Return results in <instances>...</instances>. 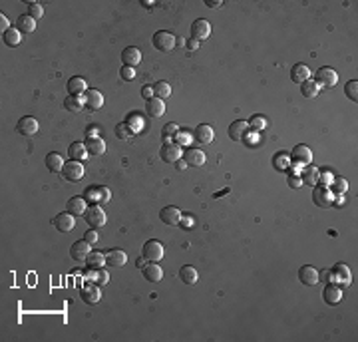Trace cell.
<instances>
[{"instance_id":"cell-58","label":"cell","mask_w":358,"mask_h":342,"mask_svg":"<svg viewBox=\"0 0 358 342\" xmlns=\"http://www.w3.org/2000/svg\"><path fill=\"white\" fill-rule=\"evenodd\" d=\"M143 263H145V261H143V257H140V259H138V261H136V265H138V267H145V265H143Z\"/></svg>"},{"instance_id":"cell-53","label":"cell","mask_w":358,"mask_h":342,"mask_svg":"<svg viewBox=\"0 0 358 342\" xmlns=\"http://www.w3.org/2000/svg\"><path fill=\"white\" fill-rule=\"evenodd\" d=\"M288 185L295 187V189H299V187H303V179H301L299 175H290V177H288Z\"/></svg>"},{"instance_id":"cell-52","label":"cell","mask_w":358,"mask_h":342,"mask_svg":"<svg viewBox=\"0 0 358 342\" xmlns=\"http://www.w3.org/2000/svg\"><path fill=\"white\" fill-rule=\"evenodd\" d=\"M142 96L145 98V102H147V100H151V98H155V94H153V86H143Z\"/></svg>"},{"instance_id":"cell-4","label":"cell","mask_w":358,"mask_h":342,"mask_svg":"<svg viewBox=\"0 0 358 342\" xmlns=\"http://www.w3.org/2000/svg\"><path fill=\"white\" fill-rule=\"evenodd\" d=\"M110 197H112V193H110V189L108 187H104V185H95V187H90L86 193H84V199L88 201V203H108L110 201Z\"/></svg>"},{"instance_id":"cell-46","label":"cell","mask_w":358,"mask_h":342,"mask_svg":"<svg viewBox=\"0 0 358 342\" xmlns=\"http://www.w3.org/2000/svg\"><path fill=\"white\" fill-rule=\"evenodd\" d=\"M173 136H179V126L177 123H167L164 132H161V137L166 139V143H171Z\"/></svg>"},{"instance_id":"cell-43","label":"cell","mask_w":358,"mask_h":342,"mask_svg":"<svg viewBox=\"0 0 358 342\" xmlns=\"http://www.w3.org/2000/svg\"><path fill=\"white\" fill-rule=\"evenodd\" d=\"M153 94H155V98H159V100H166L171 96V86L167 84V82H155L153 84Z\"/></svg>"},{"instance_id":"cell-27","label":"cell","mask_w":358,"mask_h":342,"mask_svg":"<svg viewBox=\"0 0 358 342\" xmlns=\"http://www.w3.org/2000/svg\"><path fill=\"white\" fill-rule=\"evenodd\" d=\"M143 276L147 278V283H159L164 278V269L157 263H149L143 267Z\"/></svg>"},{"instance_id":"cell-5","label":"cell","mask_w":358,"mask_h":342,"mask_svg":"<svg viewBox=\"0 0 358 342\" xmlns=\"http://www.w3.org/2000/svg\"><path fill=\"white\" fill-rule=\"evenodd\" d=\"M350 281H352V274H350V269L344 263H338L336 267H333V271H331V283H336L338 287H348Z\"/></svg>"},{"instance_id":"cell-6","label":"cell","mask_w":358,"mask_h":342,"mask_svg":"<svg viewBox=\"0 0 358 342\" xmlns=\"http://www.w3.org/2000/svg\"><path fill=\"white\" fill-rule=\"evenodd\" d=\"M314 82H316L318 86H322V88H333V86H336V82H338V74H336V70L329 68V66L318 68L316 70Z\"/></svg>"},{"instance_id":"cell-40","label":"cell","mask_w":358,"mask_h":342,"mask_svg":"<svg viewBox=\"0 0 358 342\" xmlns=\"http://www.w3.org/2000/svg\"><path fill=\"white\" fill-rule=\"evenodd\" d=\"M290 153H285V151H281V153H277L275 158H273V165H275V169H279V171H286L288 167H290Z\"/></svg>"},{"instance_id":"cell-48","label":"cell","mask_w":358,"mask_h":342,"mask_svg":"<svg viewBox=\"0 0 358 342\" xmlns=\"http://www.w3.org/2000/svg\"><path fill=\"white\" fill-rule=\"evenodd\" d=\"M356 90H358V82H356V80H350V82L344 86V91H346V96H348L352 102H356V100H358V91Z\"/></svg>"},{"instance_id":"cell-13","label":"cell","mask_w":358,"mask_h":342,"mask_svg":"<svg viewBox=\"0 0 358 342\" xmlns=\"http://www.w3.org/2000/svg\"><path fill=\"white\" fill-rule=\"evenodd\" d=\"M54 227L58 229L60 233H70L72 229L76 227V219H74L72 213L64 211V213H60V215L54 217Z\"/></svg>"},{"instance_id":"cell-21","label":"cell","mask_w":358,"mask_h":342,"mask_svg":"<svg viewBox=\"0 0 358 342\" xmlns=\"http://www.w3.org/2000/svg\"><path fill=\"white\" fill-rule=\"evenodd\" d=\"M193 137L199 141V143H211L215 139V132L211 126H207V123H199L197 128H195V132H193Z\"/></svg>"},{"instance_id":"cell-23","label":"cell","mask_w":358,"mask_h":342,"mask_svg":"<svg viewBox=\"0 0 358 342\" xmlns=\"http://www.w3.org/2000/svg\"><path fill=\"white\" fill-rule=\"evenodd\" d=\"M84 143H86V149H88V153H90V156H97V158H100V156H104V153H106V141H104L100 136L88 137Z\"/></svg>"},{"instance_id":"cell-24","label":"cell","mask_w":358,"mask_h":342,"mask_svg":"<svg viewBox=\"0 0 358 342\" xmlns=\"http://www.w3.org/2000/svg\"><path fill=\"white\" fill-rule=\"evenodd\" d=\"M299 278H301L303 285L314 287V285L318 283V271H316L314 267H310V265H305V267H301V271H299Z\"/></svg>"},{"instance_id":"cell-39","label":"cell","mask_w":358,"mask_h":342,"mask_svg":"<svg viewBox=\"0 0 358 342\" xmlns=\"http://www.w3.org/2000/svg\"><path fill=\"white\" fill-rule=\"evenodd\" d=\"M104 263H106V255H102L100 251H92L88 255V259H86L88 269H102Z\"/></svg>"},{"instance_id":"cell-9","label":"cell","mask_w":358,"mask_h":342,"mask_svg":"<svg viewBox=\"0 0 358 342\" xmlns=\"http://www.w3.org/2000/svg\"><path fill=\"white\" fill-rule=\"evenodd\" d=\"M159 217H161V221H164L166 225H169V227H179V225H181V219H183V213H181L177 207L169 205L161 209Z\"/></svg>"},{"instance_id":"cell-59","label":"cell","mask_w":358,"mask_h":342,"mask_svg":"<svg viewBox=\"0 0 358 342\" xmlns=\"http://www.w3.org/2000/svg\"><path fill=\"white\" fill-rule=\"evenodd\" d=\"M175 163H177V169H183V167H185V165H187V163H185V161H175Z\"/></svg>"},{"instance_id":"cell-42","label":"cell","mask_w":358,"mask_h":342,"mask_svg":"<svg viewBox=\"0 0 358 342\" xmlns=\"http://www.w3.org/2000/svg\"><path fill=\"white\" fill-rule=\"evenodd\" d=\"M116 136H118V139L129 141V139L134 137V130H132V126H129L127 121H121V123L116 126Z\"/></svg>"},{"instance_id":"cell-50","label":"cell","mask_w":358,"mask_h":342,"mask_svg":"<svg viewBox=\"0 0 358 342\" xmlns=\"http://www.w3.org/2000/svg\"><path fill=\"white\" fill-rule=\"evenodd\" d=\"M84 239H86L88 243H95V241L100 239V233H97L95 229H90L88 233H84Z\"/></svg>"},{"instance_id":"cell-36","label":"cell","mask_w":358,"mask_h":342,"mask_svg":"<svg viewBox=\"0 0 358 342\" xmlns=\"http://www.w3.org/2000/svg\"><path fill=\"white\" fill-rule=\"evenodd\" d=\"M84 104H86L84 96H68V98L64 100V108L70 110V112H74V114H76V112H82Z\"/></svg>"},{"instance_id":"cell-54","label":"cell","mask_w":358,"mask_h":342,"mask_svg":"<svg viewBox=\"0 0 358 342\" xmlns=\"http://www.w3.org/2000/svg\"><path fill=\"white\" fill-rule=\"evenodd\" d=\"M181 225H183V227H191V225H193V217H191V215H183Z\"/></svg>"},{"instance_id":"cell-11","label":"cell","mask_w":358,"mask_h":342,"mask_svg":"<svg viewBox=\"0 0 358 342\" xmlns=\"http://www.w3.org/2000/svg\"><path fill=\"white\" fill-rule=\"evenodd\" d=\"M38 128H40L38 119H36V117H30V115H26V117H20V121H18V126H16V132H18L20 136L32 137V136H36Z\"/></svg>"},{"instance_id":"cell-16","label":"cell","mask_w":358,"mask_h":342,"mask_svg":"<svg viewBox=\"0 0 358 342\" xmlns=\"http://www.w3.org/2000/svg\"><path fill=\"white\" fill-rule=\"evenodd\" d=\"M312 201H314V205H318V207L331 205V203H333V195H331L329 187H322V185L314 187V191H312Z\"/></svg>"},{"instance_id":"cell-41","label":"cell","mask_w":358,"mask_h":342,"mask_svg":"<svg viewBox=\"0 0 358 342\" xmlns=\"http://www.w3.org/2000/svg\"><path fill=\"white\" fill-rule=\"evenodd\" d=\"M16 26L20 28V32H34L36 30V20L32 16H28V14H22V16H18Z\"/></svg>"},{"instance_id":"cell-51","label":"cell","mask_w":358,"mask_h":342,"mask_svg":"<svg viewBox=\"0 0 358 342\" xmlns=\"http://www.w3.org/2000/svg\"><path fill=\"white\" fill-rule=\"evenodd\" d=\"M333 179H334V177L331 175V173H320V175H318V181H320V185H322V187H329Z\"/></svg>"},{"instance_id":"cell-14","label":"cell","mask_w":358,"mask_h":342,"mask_svg":"<svg viewBox=\"0 0 358 342\" xmlns=\"http://www.w3.org/2000/svg\"><path fill=\"white\" fill-rule=\"evenodd\" d=\"M82 298H84V302H88V304H97L100 300H102V291H100V287L94 285V283H88V285H84L82 287Z\"/></svg>"},{"instance_id":"cell-8","label":"cell","mask_w":358,"mask_h":342,"mask_svg":"<svg viewBox=\"0 0 358 342\" xmlns=\"http://www.w3.org/2000/svg\"><path fill=\"white\" fill-rule=\"evenodd\" d=\"M90 253H92V243H88L86 239L76 241L70 247V257L74 261H78V263H86V259H88Z\"/></svg>"},{"instance_id":"cell-57","label":"cell","mask_w":358,"mask_h":342,"mask_svg":"<svg viewBox=\"0 0 358 342\" xmlns=\"http://www.w3.org/2000/svg\"><path fill=\"white\" fill-rule=\"evenodd\" d=\"M205 4H207L209 8H215V6H221V2H211V0H209V2H205Z\"/></svg>"},{"instance_id":"cell-44","label":"cell","mask_w":358,"mask_h":342,"mask_svg":"<svg viewBox=\"0 0 358 342\" xmlns=\"http://www.w3.org/2000/svg\"><path fill=\"white\" fill-rule=\"evenodd\" d=\"M247 123H249V128H251V130H253V132H261V130H265V128H267V123H269V121H267V117H265V115H253V117H251V121H247Z\"/></svg>"},{"instance_id":"cell-30","label":"cell","mask_w":358,"mask_h":342,"mask_svg":"<svg viewBox=\"0 0 358 342\" xmlns=\"http://www.w3.org/2000/svg\"><path fill=\"white\" fill-rule=\"evenodd\" d=\"M68 91H70V96H84L86 91H88V86H86V80L84 78H80V76H74L68 80Z\"/></svg>"},{"instance_id":"cell-18","label":"cell","mask_w":358,"mask_h":342,"mask_svg":"<svg viewBox=\"0 0 358 342\" xmlns=\"http://www.w3.org/2000/svg\"><path fill=\"white\" fill-rule=\"evenodd\" d=\"M205 151L203 149H195V147H189L185 153H183V161L187 165H193V167H201L205 163Z\"/></svg>"},{"instance_id":"cell-1","label":"cell","mask_w":358,"mask_h":342,"mask_svg":"<svg viewBox=\"0 0 358 342\" xmlns=\"http://www.w3.org/2000/svg\"><path fill=\"white\" fill-rule=\"evenodd\" d=\"M84 217H86L88 225H90L92 229H100L108 223V215H106V211H104L100 205H90Z\"/></svg>"},{"instance_id":"cell-31","label":"cell","mask_w":358,"mask_h":342,"mask_svg":"<svg viewBox=\"0 0 358 342\" xmlns=\"http://www.w3.org/2000/svg\"><path fill=\"white\" fill-rule=\"evenodd\" d=\"M106 263L110 267H123L127 263V255H125V251H121V249H112V251L106 255Z\"/></svg>"},{"instance_id":"cell-25","label":"cell","mask_w":358,"mask_h":342,"mask_svg":"<svg viewBox=\"0 0 358 342\" xmlns=\"http://www.w3.org/2000/svg\"><path fill=\"white\" fill-rule=\"evenodd\" d=\"M322 298L329 302V304H338L342 300V287L338 285H327L324 291H322Z\"/></svg>"},{"instance_id":"cell-3","label":"cell","mask_w":358,"mask_h":342,"mask_svg":"<svg viewBox=\"0 0 358 342\" xmlns=\"http://www.w3.org/2000/svg\"><path fill=\"white\" fill-rule=\"evenodd\" d=\"M164 255H166L164 245H161L159 241H155V239H151V241H147V243L143 245V259H147V261H151V263L161 261Z\"/></svg>"},{"instance_id":"cell-15","label":"cell","mask_w":358,"mask_h":342,"mask_svg":"<svg viewBox=\"0 0 358 342\" xmlns=\"http://www.w3.org/2000/svg\"><path fill=\"white\" fill-rule=\"evenodd\" d=\"M121 60H123V66H132V68H136V66L142 62V52H140V48H136V46H127V48H123V52H121Z\"/></svg>"},{"instance_id":"cell-32","label":"cell","mask_w":358,"mask_h":342,"mask_svg":"<svg viewBox=\"0 0 358 342\" xmlns=\"http://www.w3.org/2000/svg\"><path fill=\"white\" fill-rule=\"evenodd\" d=\"M2 38H4V44L10 46V48L22 44V32H20L18 28H8V30H4Z\"/></svg>"},{"instance_id":"cell-12","label":"cell","mask_w":358,"mask_h":342,"mask_svg":"<svg viewBox=\"0 0 358 342\" xmlns=\"http://www.w3.org/2000/svg\"><path fill=\"white\" fill-rule=\"evenodd\" d=\"M290 160L295 161V163H299V165H310V161H312V151H310V147H307L305 143L295 145V147H292V153H290Z\"/></svg>"},{"instance_id":"cell-56","label":"cell","mask_w":358,"mask_h":342,"mask_svg":"<svg viewBox=\"0 0 358 342\" xmlns=\"http://www.w3.org/2000/svg\"><path fill=\"white\" fill-rule=\"evenodd\" d=\"M187 48H189V50H197V48H199V42H197V40H193V38H191L189 42H187Z\"/></svg>"},{"instance_id":"cell-26","label":"cell","mask_w":358,"mask_h":342,"mask_svg":"<svg viewBox=\"0 0 358 342\" xmlns=\"http://www.w3.org/2000/svg\"><path fill=\"white\" fill-rule=\"evenodd\" d=\"M290 80L297 82V84H303V82L310 80V68L307 64H295L290 68Z\"/></svg>"},{"instance_id":"cell-7","label":"cell","mask_w":358,"mask_h":342,"mask_svg":"<svg viewBox=\"0 0 358 342\" xmlns=\"http://www.w3.org/2000/svg\"><path fill=\"white\" fill-rule=\"evenodd\" d=\"M153 46L159 50V52H169L175 48V36L171 32H166V30H159L153 34Z\"/></svg>"},{"instance_id":"cell-20","label":"cell","mask_w":358,"mask_h":342,"mask_svg":"<svg viewBox=\"0 0 358 342\" xmlns=\"http://www.w3.org/2000/svg\"><path fill=\"white\" fill-rule=\"evenodd\" d=\"M66 211L72 213L74 217L86 215V211H88V201H86L84 197H72L70 201L66 203Z\"/></svg>"},{"instance_id":"cell-33","label":"cell","mask_w":358,"mask_h":342,"mask_svg":"<svg viewBox=\"0 0 358 342\" xmlns=\"http://www.w3.org/2000/svg\"><path fill=\"white\" fill-rule=\"evenodd\" d=\"M318 175H320V169L314 167V165H305V169L301 171V179L307 185H316L318 183Z\"/></svg>"},{"instance_id":"cell-34","label":"cell","mask_w":358,"mask_h":342,"mask_svg":"<svg viewBox=\"0 0 358 342\" xmlns=\"http://www.w3.org/2000/svg\"><path fill=\"white\" fill-rule=\"evenodd\" d=\"M46 167L50 171H54V173H62V169H64V160H62V156L56 153V151H50L46 156Z\"/></svg>"},{"instance_id":"cell-22","label":"cell","mask_w":358,"mask_h":342,"mask_svg":"<svg viewBox=\"0 0 358 342\" xmlns=\"http://www.w3.org/2000/svg\"><path fill=\"white\" fill-rule=\"evenodd\" d=\"M247 132H249V123L243 121V119L233 121V123L229 126V137H231L233 141H243V139L247 137Z\"/></svg>"},{"instance_id":"cell-37","label":"cell","mask_w":358,"mask_h":342,"mask_svg":"<svg viewBox=\"0 0 358 342\" xmlns=\"http://www.w3.org/2000/svg\"><path fill=\"white\" fill-rule=\"evenodd\" d=\"M346 189H348V181L344 177H334L333 181H331V185H329L331 195H344Z\"/></svg>"},{"instance_id":"cell-19","label":"cell","mask_w":358,"mask_h":342,"mask_svg":"<svg viewBox=\"0 0 358 342\" xmlns=\"http://www.w3.org/2000/svg\"><path fill=\"white\" fill-rule=\"evenodd\" d=\"M145 114L149 115V117H161V115L166 114V104H164V100H159V98L147 100V102H145Z\"/></svg>"},{"instance_id":"cell-45","label":"cell","mask_w":358,"mask_h":342,"mask_svg":"<svg viewBox=\"0 0 358 342\" xmlns=\"http://www.w3.org/2000/svg\"><path fill=\"white\" fill-rule=\"evenodd\" d=\"M92 271V278H94V283H97L100 287H104V285H108V281H110V274L106 269H90Z\"/></svg>"},{"instance_id":"cell-55","label":"cell","mask_w":358,"mask_h":342,"mask_svg":"<svg viewBox=\"0 0 358 342\" xmlns=\"http://www.w3.org/2000/svg\"><path fill=\"white\" fill-rule=\"evenodd\" d=\"M0 24H2V30H4V28H6V30H8V28H10V22H8V18H6V16H4V14H2V16H0Z\"/></svg>"},{"instance_id":"cell-47","label":"cell","mask_w":358,"mask_h":342,"mask_svg":"<svg viewBox=\"0 0 358 342\" xmlns=\"http://www.w3.org/2000/svg\"><path fill=\"white\" fill-rule=\"evenodd\" d=\"M28 16H32L34 20H40V18L44 16V8H42V4H38V2H30V4H28Z\"/></svg>"},{"instance_id":"cell-2","label":"cell","mask_w":358,"mask_h":342,"mask_svg":"<svg viewBox=\"0 0 358 342\" xmlns=\"http://www.w3.org/2000/svg\"><path fill=\"white\" fill-rule=\"evenodd\" d=\"M62 175H64V179H68V181H80V179L86 175V167H84L82 161L70 160L68 163H64Z\"/></svg>"},{"instance_id":"cell-29","label":"cell","mask_w":358,"mask_h":342,"mask_svg":"<svg viewBox=\"0 0 358 342\" xmlns=\"http://www.w3.org/2000/svg\"><path fill=\"white\" fill-rule=\"evenodd\" d=\"M68 156L76 161H82V160H88V158H90V153H88L84 141H74L70 147H68Z\"/></svg>"},{"instance_id":"cell-35","label":"cell","mask_w":358,"mask_h":342,"mask_svg":"<svg viewBox=\"0 0 358 342\" xmlns=\"http://www.w3.org/2000/svg\"><path fill=\"white\" fill-rule=\"evenodd\" d=\"M179 278H181L185 285H195L197 278H199V274H197V271H195V267L183 265V267L179 269Z\"/></svg>"},{"instance_id":"cell-17","label":"cell","mask_w":358,"mask_h":342,"mask_svg":"<svg viewBox=\"0 0 358 342\" xmlns=\"http://www.w3.org/2000/svg\"><path fill=\"white\" fill-rule=\"evenodd\" d=\"M181 158H183V151H181L179 145H175V143H166V145L161 147V160L167 161V163H175V161H179Z\"/></svg>"},{"instance_id":"cell-49","label":"cell","mask_w":358,"mask_h":342,"mask_svg":"<svg viewBox=\"0 0 358 342\" xmlns=\"http://www.w3.org/2000/svg\"><path fill=\"white\" fill-rule=\"evenodd\" d=\"M119 76H121V80H125V82H132V80H136V68H132V66H121L119 70Z\"/></svg>"},{"instance_id":"cell-10","label":"cell","mask_w":358,"mask_h":342,"mask_svg":"<svg viewBox=\"0 0 358 342\" xmlns=\"http://www.w3.org/2000/svg\"><path fill=\"white\" fill-rule=\"evenodd\" d=\"M211 36V24L207 22V20H203V18H199V20H195V22L191 24V38L193 40H207Z\"/></svg>"},{"instance_id":"cell-28","label":"cell","mask_w":358,"mask_h":342,"mask_svg":"<svg viewBox=\"0 0 358 342\" xmlns=\"http://www.w3.org/2000/svg\"><path fill=\"white\" fill-rule=\"evenodd\" d=\"M84 100H86V108L90 110H100L104 106V96L100 90H88L84 94Z\"/></svg>"},{"instance_id":"cell-38","label":"cell","mask_w":358,"mask_h":342,"mask_svg":"<svg viewBox=\"0 0 358 342\" xmlns=\"http://www.w3.org/2000/svg\"><path fill=\"white\" fill-rule=\"evenodd\" d=\"M301 91H303L305 98H316V96L320 94V86L310 78V80H307V82L301 84Z\"/></svg>"}]
</instances>
